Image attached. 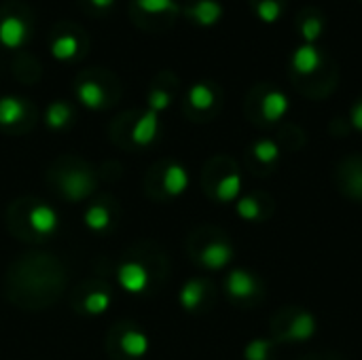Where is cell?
<instances>
[{
  "label": "cell",
  "mask_w": 362,
  "mask_h": 360,
  "mask_svg": "<svg viewBox=\"0 0 362 360\" xmlns=\"http://www.w3.org/2000/svg\"><path fill=\"white\" fill-rule=\"evenodd\" d=\"M269 350H272V342L255 339V342L248 344L244 356H246V360H267L269 359Z\"/></svg>",
  "instance_id": "cell-25"
},
{
  "label": "cell",
  "mask_w": 362,
  "mask_h": 360,
  "mask_svg": "<svg viewBox=\"0 0 362 360\" xmlns=\"http://www.w3.org/2000/svg\"><path fill=\"white\" fill-rule=\"evenodd\" d=\"M76 95H78L81 104L87 106V108H91V110L104 106V89L98 83H93V81L81 83L78 89H76Z\"/></svg>",
  "instance_id": "cell-13"
},
{
  "label": "cell",
  "mask_w": 362,
  "mask_h": 360,
  "mask_svg": "<svg viewBox=\"0 0 362 360\" xmlns=\"http://www.w3.org/2000/svg\"><path fill=\"white\" fill-rule=\"evenodd\" d=\"M189 187V174L180 163H172L168 166V170L163 172V189L168 195H180L185 193V189Z\"/></svg>",
  "instance_id": "cell-10"
},
{
  "label": "cell",
  "mask_w": 362,
  "mask_h": 360,
  "mask_svg": "<svg viewBox=\"0 0 362 360\" xmlns=\"http://www.w3.org/2000/svg\"><path fill=\"white\" fill-rule=\"evenodd\" d=\"M202 25H214L218 21V17L223 15V8L218 2L214 0H199L191 11H189Z\"/></svg>",
  "instance_id": "cell-14"
},
{
  "label": "cell",
  "mask_w": 362,
  "mask_h": 360,
  "mask_svg": "<svg viewBox=\"0 0 362 360\" xmlns=\"http://www.w3.org/2000/svg\"><path fill=\"white\" fill-rule=\"evenodd\" d=\"M95 6H100V8H106V6H110L112 4V0H91Z\"/></svg>",
  "instance_id": "cell-31"
},
{
  "label": "cell",
  "mask_w": 362,
  "mask_h": 360,
  "mask_svg": "<svg viewBox=\"0 0 362 360\" xmlns=\"http://www.w3.org/2000/svg\"><path fill=\"white\" fill-rule=\"evenodd\" d=\"M76 51H78V40L74 36H70V34H62L51 42V53L59 62L72 59L76 55Z\"/></svg>",
  "instance_id": "cell-16"
},
{
  "label": "cell",
  "mask_w": 362,
  "mask_h": 360,
  "mask_svg": "<svg viewBox=\"0 0 362 360\" xmlns=\"http://www.w3.org/2000/svg\"><path fill=\"white\" fill-rule=\"evenodd\" d=\"M110 308V297H108V293H102V291H98V293H91V295H87V299H85V310L89 312V314H104L106 310Z\"/></svg>",
  "instance_id": "cell-22"
},
{
  "label": "cell",
  "mask_w": 362,
  "mask_h": 360,
  "mask_svg": "<svg viewBox=\"0 0 362 360\" xmlns=\"http://www.w3.org/2000/svg\"><path fill=\"white\" fill-rule=\"evenodd\" d=\"M280 4L276 0H263L259 6H257V15L265 21V23H274L278 17H280Z\"/></svg>",
  "instance_id": "cell-26"
},
{
  "label": "cell",
  "mask_w": 362,
  "mask_h": 360,
  "mask_svg": "<svg viewBox=\"0 0 362 360\" xmlns=\"http://www.w3.org/2000/svg\"><path fill=\"white\" fill-rule=\"evenodd\" d=\"M93 187H95V182H93L91 174H87V172L74 170V172H68L62 176V193L72 202L87 197L93 191Z\"/></svg>",
  "instance_id": "cell-1"
},
{
  "label": "cell",
  "mask_w": 362,
  "mask_h": 360,
  "mask_svg": "<svg viewBox=\"0 0 362 360\" xmlns=\"http://www.w3.org/2000/svg\"><path fill=\"white\" fill-rule=\"evenodd\" d=\"M352 125L362 132V102H358V104L352 108Z\"/></svg>",
  "instance_id": "cell-30"
},
{
  "label": "cell",
  "mask_w": 362,
  "mask_h": 360,
  "mask_svg": "<svg viewBox=\"0 0 362 360\" xmlns=\"http://www.w3.org/2000/svg\"><path fill=\"white\" fill-rule=\"evenodd\" d=\"M261 108H263V117L267 121H278L288 110V98L282 91H269L263 98V106Z\"/></svg>",
  "instance_id": "cell-11"
},
{
  "label": "cell",
  "mask_w": 362,
  "mask_h": 360,
  "mask_svg": "<svg viewBox=\"0 0 362 360\" xmlns=\"http://www.w3.org/2000/svg\"><path fill=\"white\" fill-rule=\"evenodd\" d=\"M117 280L119 284L127 291V293H142L148 286V274L140 263H123L117 272Z\"/></svg>",
  "instance_id": "cell-2"
},
{
  "label": "cell",
  "mask_w": 362,
  "mask_h": 360,
  "mask_svg": "<svg viewBox=\"0 0 362 360\" xmlns=\"http://www.w3.org/2000/svg\"><path fill=\"white\" fill-rule=\"evenodd\" d=\"M202 299H204V282L191 280V282H187L182 286V291H180V303H182L185 310H189V312L195 310L202 303Z\"/></svg>",
  "instance_id": "cell-17"
},
{
  "label": "cell",
  "mask_w": 362,
  "mask_h": 360,
  "mask_svg": "<svg viewBox=\"0 0 362 360\" xmlns=\"http://www.w3.org/2000/svg\"><path fill=\"white\" fill-rule=\"evenodd\" d=\"M28 221H30V227L36 233H40V236L53 233L57 229V214L49 206H36V208H32Z\"/></svg>",
  "instance_id": "cell-6"
},
{
  "label": "cell",
  "mask_w": 362,
  "mask_h": 360,
  "mask_svg": "<svg viewBox=\"0 0 362 360\" xmlns=\"http://www.w3.org/2000/svg\"><path fill=\"white\" fill-rule=\"evenodd\" d=\"M322 64V55L316 49V45H301L295 53H293V66L299 74H312L320 68Z\"/></svg>",
  "instance_id": "cell-4"
},
{
  "label": "cell",
  "mask_w": 362,
  "mask_h": 360,
  "mask_svg": "<svg viewBox=\"0 0 362 360\" xmlns=\"http://www.w3.org/2000/svg\"><path fill=\"white\" fill-rule=\"evenodd\" d=\"M157 129H159V115L155 110H146L140 121L134 125L132 129V140L140 146H146L155 140L157 136Z\"/></svg>",
  "instance_id": "cell-5"
},
{
  "label": "cell",
  "mask_w": 362,
  "mask_h": 360,
  "mask_svg": "<svg viewBox=\"0 0 362 360\" xmlns=\"http://www.w3.org/2000/svg\"><path fill=\"white\" fill-rule=\"evenodd\" d=\"M170 102H172V95H170L168 91H163V89H153L151 95H148V110H155V112L159 115L161 110H165V108L170 106Z\"/></svg>",
  "instance_id": "cell-27"
},
{
  "label": "cell",
  "mask_w": 362,
  "mask_h": 360,
  "mask_svg": "<svg viewBox=\"0 0 362 360\" xmlns=\"http://www.w3.org/2000/svg\"><path fill=\"white\" fill-rule=\"evenodd\" d=\"M189 102L197 108V110H208L212 104H214V93L208 85L204 83H197L191 87L189 91Z\"/></svg>",
  "instance_id": "cell-20"
},
{
  "label": "cell",
  "mask_w": 362,
  "mask_h": 360,
  "mask_svg": "<svg viewBox=\"0 0 362 360\" xmlns=\"http://www.w3.org/2000/svg\"><path fill=\"white\" fill-rule=\"evenodd\" d=\"M238 212H240V216L242 219H248V221H252V219H257L259 216V204H257V199L255 197H244V199H240V204H238Z\"/></svg>",
  "instance_id": "cell-29"
},
{
  "label": "cell",
  "mask_w": 362,
  "mask_h": 360,
  "mask_svg": "<svg viewBox=\"0 0 362 360\" xmlns=\"http://www.w3.org/2000/svg\"><path fill=\"white\" fill-rule=\"evenodd\" d=\"M70 115H72V110H70V106H68V104H64V102H55V104H51V106L47 108L45 121H47V125H49L51 129H62V127L68 123Z\"/></svg>",
  "instance_id": "cell-18"
},
{
  "label": "cell",
  "mask_w": 362,
  "mask_h": 360,
  "mask_svg": "<svg viewBox=\"0 0 362 360\" xmlns=\"http://www.w3.org/2000/svg\"><path fill=\"white\" fill-rule=\"evenodd\" d=\"M136 2H138V6L144 13H155V15H159V13H172V11L178 8L174 0H136Z\"/></svg>",
  "instance_id": "cell-24"
},
{
  "label": "cell",
  "mask_w": 362,
  "mask_h": 360,
  "mask_svg": "<svg viewBox=\"0 0 362 360\" xmlns=\"http://www.w3.org/2000/svg\"><path fill=\"white\" fill-rule=\"evenodd\" d=\"M320 32H322V21L318 17H310L303 23V28H301V34H303V38H305L308 45H314L316 38L320 36Z\"/></svg>",
  "instance_id": "cell-28"
},
{
  "label": "cell",
  "mask_w": 362,
  "mask_h": 360,
  "mask_svg": "<svg viewBox=\"0 0 362 360\" xmlns=\"http://www.w3.org/2000/svg\"><path fill=\"white\" fill-rule=\"evenodd\" d=\"M25 38H28V28L19 17L8 15L0 21V42L4 47L17 49L25 42Z\"/></svg>",
  "instance_id": "cell-3"
},
{
  "label": "cell",
  "mask_w": 362,
  "mask_h": 360,
  "mask_svg": "<svg viewBox=\"0 0 362 360\" xmlns=\"http://www.w3.org/2000/svg\"><path fill=\"white\" fill-rule=\"evenodd\" d=\"M278 155H280V149H278V144L272 142V140H261V142L255 144V157H257L259 161H263V163L276 161Z\"/></svg>",
  "instance_id": "cell-23"
},
{
  "label": "cell",
  "mask_w": 362,
  "mask_h": 360,
  "mask_svg": "<svg viewBox=\"0 0 362 360\" xmlns=\"http://www.w3.org/2000/svg\"><path fill=\"white\" fill-rule=\"evenodd\" d=\"M316 333V320L312 314L308 312H301L297 314L291 325H288V331H286V339H293V342H308L312 335Z\"/></svg>",
  "instance_id": "cell-9"
},
{
  "label": "cell",
  "mask_w": 362,
  "mask_h": 360,
  "mask_svg": "<svg viewBox=\"0 0 362 360\" xmlns=\"http://www.w3.org/2000/svg\"><path fill=\"white\" fill-rule=\"evenodd\" d=\"M85 225L93 231H104L110 225V212L104 206H91L85 212Z\"/></svg>",
  "instance_id": "cell-21"
},
{
  "label": "cell",
  "mask_w": 362,
  "mask_h": 360,
  "mask_svg": "<svg viewBox=\"0 0 362 360\" xmlns=\"http://www.w3.org/2000/svg\"><path fill=\"white\" fill-rule=\"evenodd\" d=\"M25 117V104L19 98H0V125H15Z\"/></svg>",
  "instance_id": "cell-12"
},
{
  "label": "cell",
  "mask_w": 362,
  "mask_h": 360,
  "mask_svg": "<svg viewBox=\"0 0 362 360\" xmlns=\"http://www.w3.org/2000/svg\"><path fill=\"white\" fill-rule=\"evenodd\" d=\"M121 348L127 356H134V359H140L146 354L148 350V339L144 333L140 331H127L123 337H121Z\"/></svg>",
  "instance_id": "cell-15"
},
{
  "label": "cell",
  "mask_w": 362,
  "mask_h": 360,
  "mask_svg": "<svg viewBox=\"0 0 362 360\" xmlns=\"http://www.w3.org/2000/svg\"><path fill=\"white\" fill-rule=\"evenodd\" d=\"M257 291V282L250 274L242 272V269H235L229 274L227 278V293L235 299H246L250 295H255Z\"/></svg>",
  "instance_id": "cell-8"
},
{
  "label": "cell",
  "mask_w": 362,
  "mask_h": 360,
  "mask_svg": "<svg viewBox=\"0 0 362 360\" xmlns=\"http://www.w3.org/2000/svg\"><path fill=\"white\" fill-rule=\"evenodd\" d=\"M240 191H242V178H240L238 174H229V176H225V178L218 182V187H216V197H218L221 202H231V199H235V197L240 195Z\"/></svg>",
  "instance_id": "cell-19"
},
{
  "label": "cell",
  "mask_w": 362,
  "mask_h": 360,
  "mask_svg": "<svg viewBox=\"0 0 362 360\" xmlns=\"http://www.w3.org/2000/svg\"><path fill=\"white\" fill-rule=\"evenodd\" d=\"M231 257H233V250H231V246L229 244H225V242H214V244H210V246H206L204 248V252H202V263L208 267V269H223L229 261H231Z\"/></svg>",
  "instance_id": "cell-7"
}]
</instances>
